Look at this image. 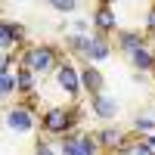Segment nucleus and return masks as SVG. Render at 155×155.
<instances>
[{
  "instance_id": "1",
  "label": "nucleus",
  "mask_w": 155,
  "mask_h": 155,
  "mask_svg": "<svg viewBox=\"0 0 155 155\" xmlns=\"http://www.w3.org/2000/svg\"><path fill=\"white\" fill-rule=\"evenodd\" d=\"M78 124H81V109L74 106V102H68V106H53L47 109L41 115V127L47 137H65V134H74Z\"/></svg>"
},
{
  "instance_id": "2",
  "label": "nucleus",
  "mask_w": 155,
  "mask_h": 155,
  "mask_svg": "<svg viewBox=\"0 0 155 155\" xmlns=\"http://www.w3.org/2000/svg\"><path fill=\"white\" fill-rule=\"evenodd\" d=\"M59 62H62V50L53 44H31V47L22 50V65H28L37 78L53 74Z\"/></svg>"
},
{
  "instance_id": "3",
  "label": "nucleus",
  "mask_w": 155,
  "mask_h": 155,
  "mask_svg": "<svg viewBox=\"0 0 155 155\" xmlns=\"http://www.w3.org/2000/svg\"><path fill=\"white\" fill-rule=\"evenodd\" d=\"M53 78H56V84H59V90L68 96V102H74L78 96L84 93V81H81V65H74V62L65 56L56 65V71H53Z\"/></svg>"
},
{
  "instance_id": "4",
  "label": "nucleus",
  "mask_w": 155,
  "mask_h": 155,
  "mask_svg": "<svg viewBox=\"0 0 155 155\" xmlns=\"http://www.w3.org/2000/svg\"><path fill=\"white\" fill-rule=\"evenodd\" d=\"M59 155H102L96 134H65L59 137Z\"/></svg>"
},
{
  "instance_id": "5",
  "label": "nucleus",
  "mask_w": 155,
  "mask_h": 155,
  "mask_svg": "<svg viewBox=\"0 0 155 155\" xmlns=\"http://www.w3.org/2000/svg\"><path fill=\"white\" fill-rule=\"evenodd\" d=\"M6 130H12V134H31L37 124H41V118H37V112L31 109V102H19V106H9L6 109Z\"/></svg>"
},
{
  "instance_id": "6",
  "label": "nucleus",
  "mask_w": 155,
  "mask_h": 155,
  "mask_svg": "<svg viewBox=\"0 0 155 155\" xmlns=\"http://www.w3.org/2000/svg\"><path fill=\"white\" fill-rule=\"evenodd\" d=\"M87 106H90V112H93V118L106 121V124H112L115 118H118V112H121L118 99H115L112 93H106V90H99V93H90V96H87Z\"/></svg>"
},
{
  "instance_id": "7",
  "label": "nucleus",
  "mask_w": 155,
  "mask_h": 155,
  "mask_svg": "<svg viewBox=\"0 0 155 155\" xmlns=\"http://www.w3.org/2000/svg\"><path fill=\"white\" fill-rule=\"evenodd\" d=\"M93 31H99V34H115L118 31V12H115V3H106V0H99V3L93 6Z\"/></svg>"
},
{
  "instance_id": "8",
  "label": "nucleus",
  "mask_w": 155,
  "mask_h": 155,
  "mask_svg": "<svg viewBox=\"0 0 155 155\" xmlns=\"http://www.w3.org/2000/svg\"><path fill=\"white\" fill-rule=\"evenodd\" d=\"M115 53V41L109 34H99V31H93L90 34V44H87V53H84V62H106L109 56Z\"/></svg>"
},
{
  "instance_id": "9",
  "label": "nucleus",
  "mask_w": 155,
  "mask_h": 155,
  "mask_svg": "<svg viewBox=\"0 0 155 155\" xmlns=\"http://www.w3.org/2000/svg\"><path fill=\"white\" fill-rule=\"evenodd\" d=\"M96 140H99V146H102L106 155H118L130 137H127L118 124H106V127H99V130H96Z\"/></svg>"
},
{
  "instance_id": "10",
  "label": "nucleus",
  "mask_w": 155,
  "mask_h": 155,
  "mask_svg": "<svg viewBox=\"0 0 155 155\" xmlns=\"http://www.w3.org/2000/svg\"><path fill=\"white\" fill-rule=\"evenodd\" d=\"M22 44H25V25L3 19L0 22V50H22Z\"/></svg>"
},
{
  "instance_id": "11",
  "label": "nucleus",
  "mask_w": 155,
  "mask_h": 155,
  "mask_svg": "<svg viewBox=\"0 0 155 155\" xmlns=\"http://www.w3.org/2000/svg\"><path fill=\"white\" fill-rule=\"evenodd\" d=\"M112 41L118 47V53H134L137 47L146 44V31H140V28H118L112 34Z\"/></svg>"
},
{
  "instance_id": "12",
  "label": "nucleus",
  "mask_w": 155,
  "mask_h": 155,
  "mask_svg": "<svg viewBox=\"0 0 155 155\" xmlns=\"http://www.w3.org/2000/svg\"><path fill=\"white\" fill-rule=\"evenodd\" d=\"M81 81H84V93H99V90H106V74L96 68V62H84L81 65Z\"/></svg>"
},
{
  "instance_id": "13",
  "label": "nucleus",
  "mask_w": 155,
  "mask_h": 155,
  "mask_svg": "<svg viewBox=\"0 0 155 155\" xmlns=\"http://www.w3.org/2000/svg\"><path fill=\"white\" fill-rule=\"evenodd\" d=\"M127 59H130V65L137 68V71H155V50L149 47V44H143V47H137L134 53H127Z\"/></svg>"
},
{
  "instance_id": "14",
  "label": "nucleus",
  "mask_w": 155,
  "mask_h": 155,
  "mask_svg": "<svg viewBox=\"0 0 155 155\" xmlns=\"http://www.w3.org/2000/svg\"><path fill=\"white\" fill-rule=\"evenodd\" d=\"M16 81H19V93H22V96H31L34 87H37V74H34L28 65H22V62H19V68H16Z\"/></svg>"
},
{
  "instance_id": "15",
  "label": "nucleus",
  "mask_w": 155,
  "mask_h": 155,
  "mask_svg": "<svg viewBox=\"0 0 155 155\" xmlns=\"http://www.w3.org/2000/svg\"><path fill=\"white\" fill-rule=\"evenodd\" d=\"M87 44H90V34H78V31H71V34L65 37V53H68V56H78V59H84Z\"/></svg>"
},
{
  "instance_id": "16",
  "label": "nucleus",
  "mask_w": 155,
  "mask_h": 155,
  "mask_svg": "<svg viewBox=\"0 0 155 155\" xmlns=\"http://www.w3.org/2000/svg\"><path fill=\"white\" fill-rule=\"evenodd\" d=\"M19 93V81H16V71H0V96L12 99Z\"/></svg>"
},
{
  "instance_id": "17",
  "label": "nucleus",
  "mask_w": 155,
  "mask_h": 155,
  "mask_svg": "<svg viewBox=\"0 0 155 155\" xmlns=\"http://www.w3.org/2000/svg\"><path fill=\"white\" fill-rule=\"evenodd\" d=\"M118 155H155V152L149 149V143H146V140L137 134L134 140H127V143H124V149H121Z\"/></svg>"
},
{
  "instance_id": "18",
  "label": "nucleus",
  "mask_w": 155,
  "mask_h": 155,
  "mask_svg": "<svg viewBox=\"0 0 155 155\" xmlns=\"http://www.w3.org/2000/svg\"><path fill=\"white\" fill-rule=\"evenodd\" d=\"M134 134H140V137L155 134V115H149V112H140L137 118H134Z\"/></svg>"
},
{
  "instance_id": "19",
  "label": "nucleus",
  "mask_w": 155,
  "mask_h": 155,
  "mask_svg": "<svg viewBox=\"0 0 155 155\" xmlns=\"http://www.w3.org/2000/svg\"><path fill=\"white\" fill-rule=\"evenodd\" d=\"M50 6H53L56 12H62V16H68V12L78 9V0H50Z\"/></svg>"
},
{
  "instance_id": "20",
  "label": "nucleus",
  "mask_w": 155,
  "mask_h": 155,
  "mask_svg": "<svg viewBox=\"0 0 155 155\" xmlns=\"http://www.w3.org/2000/svg\"><path fill=\"white\" fill-rule=\"evenodd\" d=\"M71 31H78V34H93V19H74L71 22Z\"/></svg>"
},
{
  "instance_id": "21",
  "label": "nucleus",
  "mask_w": 155,
  "mask_h": 155,
  "mask_svg": "<svg viewBox=\"0 0 155 155\" xmlns=\"http://www.w3.org/2000/svg\"><path fill=\"white\" fill-rule=\"evenodd\" d=\"M34 155H59V149L53 143H47V140H41V143L34 146Z\"/></svg>"
},
{
  "instance_id": "22",
  "label": "nucleus",
  "mask_w": 155,
  "mask_h": 155,
  "mask_svg": "<svg viewBox=\"0 0 155 155\" xmlns=\"http://www.w3.org/2000/svg\"><path fill=\"white\" fill-rule=\"evenodd\" d=\"M143 31H146V34H155V3H149L146 22H143Z\"/></svg>"
},
{
  "instance_id": "23",
  "label": "nucleus",
  "mask_w": 155,
  "mask_h": 155,
  "mask_svg": "<svg viewBox=\"0 0 155 155\" xmlns=\"http://www.w3.org/2000/svg\"><path fill=\"white\" fill-rule=\"evenodd\" d=\"M143 140H146V143H149V149H152V152H155V134H146V137H143Z\"/></svg>"
},
{
  "instance_id": "24",
  "label": "nucleus",
  "mask_w": 155,
  "mask_h": 155,
  "mask_svg": "<svg viewBox=\"0 0 155 155\" xmlns=\"http://www.w3.org/2000/svg\"><path fill=\"white\" fill-rule=\"evenodd\" d=\"M106 3H121V0H106Z\"/></svg>"
},
{
  "instance_id": "25",
  "label": "nucleus",
  "mask_w": 155,
  "mask_h": 155,
  "mask_svg": "<svg viewBox=\"0 0 155 155\" xmlns=\"http://www.w3.org/2000/svg\"><path fill=\"white\" fill-rule=\"evenodd\" d=\"M140 3H155V0H140Z\"/></svg>"
},
{
  "instance_id": "26",
  "label": "nucleus",
  "mask_w": 155,
  "mask_h": 155,
  "mask_svg": "<svg viewBox=\"0 0 155 155\" xmlns=\"http://www.w3.org/2000/svg\"><path fill=\"white\" fill-rule=\"evenodd\" d=\"M47 3H50V0H47Z\"/></svg>"
}]
</instances>
